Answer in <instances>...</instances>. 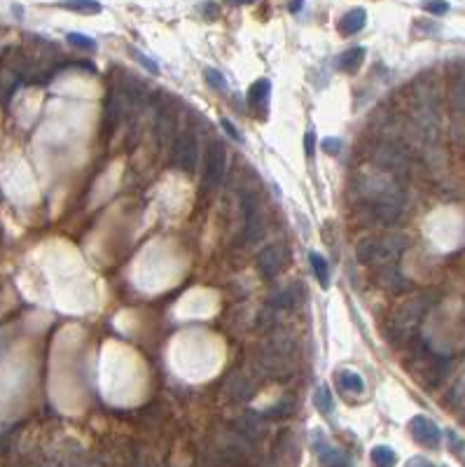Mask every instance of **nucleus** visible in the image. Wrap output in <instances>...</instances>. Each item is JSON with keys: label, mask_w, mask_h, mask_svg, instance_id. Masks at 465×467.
Instances as JSON below:
<instances>
[{"label": "nucleus", "mask_w": 465, "mask_h": 467, "mask_svg": "<svg viewBox=\"0 0 465 467\" xmlns=\"http://www.w3.org/2000/svg\"><path fill=\"white\" fill-rule=\"evenodd\" d=\"M435 304V294L423 292L416 297H409L391 313V318L386 321V339L393 346H403L409 343L416 337L418 325L423 323L425 313L430 311V306Z\"/></svg>", "instance_id": "obj_1"}, {"label": "nucleus", "mask_w": 465, "mask_h": 467, "mask_svg": "<svg viewBox=\"0 0 465 467\" xmlns=\"http://www.w3.org/2000/svg\"><path fill=\"white\" fill-rule=\"evenodd\" d=\"M353 189L360 201L388 203V206L403 208V210L407 206V192L403 187V182L395 176L384 173V171L379 169H372V166L358 176Z\"/></svg>", "instance_id": "obj_2"}, {"label": "nucleus", "mask_w": 465, "mask_h": 467, "mask_svg": "<svg viewBox=\"0 0 465 467\" xmlns=\"http://www.w3.org/2000/svg\"><path fill=\"white\" fill-rule=\"evenodd\" d=\"M409 248V236L403 232H386L367 236L355 246V257L365 266H391Z\"/></svg>", "instance_id": "obj_3"}, {"label": "nucleus", "mask_w": 465, "mask_h": 467, "mask_svg": "<svg viewBox=\"0 0 465 467\" xmlns=\"http://www.w3.org/2000/svg\"><path fill=\"white\" fill-rule=\"evenodd\" d=\"M365 157L372 169L391 173L398 180L407 178L412 171V150L398 140H372L365 147Z\"/></svg>", "instance_id": "obj_4"}, {"label": "nucleus", "mask_w": 465, "mask_h": 467, "mask_svg": "<svg viewBox=\"0 0 465 467\" xmlns=\"http://www.w3.org/2000/svg\"><path fill=\"white\" fill-rule=\"evenodd\" d=\"M248 369L253 372V376L260 383H290L297 376V360H285V357L264 353V350H257L253 355Z\"/></svg>", "instance_id": "obj_5"}, {"label": "nucleus", "mask_w": 465, "mask_h": 467, "mask_svg": "<svg viewBox=\"0 0 465 467\" xmlns=\"http://www.w3.org/2000/svg\"><path fill=\"white\" fill-rule=\"evenodd\" d=\"M211 449L220 451L222 456L239 460V463H251L255 456V441L246 437L244 432H239L237 427H218L211 434Z\"/></svg>", "instance_id": "obj_6"}, {"label": "nucleus", "mask_w": 465, "mask_h": 467, "mask_svg": "<svg viewBox=\"0 0 465 467\" xmlns=\"http://www.w3.org/2000/svg\"><path fill=\"white\" fill-rule=\"evenodd\" d=\"M257 388H260V381L255 379L251 369H234L232 374L227 376L225 386H222V395H225V400L229 405L234 407H244L248 405L255 395H257Z\"/></svg>", "instance_id": "obj_7"}, {"label": "nucleus", "mask_w": 465, "mask_h": 467, "mask_svg": "<svg viewBox=\"0 0 465 467\" xmlns=\"http://www.w3.org/2000/svg\"><path fill=\"white\" fill-rule=\"evenodd\" d=\"M403 208L388 206V203H374V201H358V208H355V215L362 225L367 227H398L400 220H403Z\"/></svg>", "instance_id": "obj_8"}, {"label": "nucleus", "mask_w": 465, "mask_h": 467, "mask_svg": "<svg viewBox=\"0 0 465 467\" xmlns=\"http://www.w3.org/2000/svg\"><path fill=\"white\" fill-rule=\"evenodd\" d=\"M227 173V147L222 140H213L211 147L206 150L203 159V192L213 194L225 180Z\"/></svg>", "instance_id": "obj_9"}, {"label": "nucleus", "mask_w": 465, "mask_h": 467, "mask_svg": "<svg viewBox=\"0 0 465 467\" xmlns=\"http://www.w3.org/2000/svg\"><path fill=\"white\" fill-rule=\"evenodd\" d=\"M171 159L174 166L183 173H194L196 164H199V138H196L194 129H185L178 133L174 147H171Z\"/></svg>", "instance_id": "obj_10"}, {"label": "nucleus", "mask_w": 465, "mask_h": 467, "mask_svg": "<svg viewBox=\"0 0 465 467\" xmlns=\"http://www.w3.org/2000/svg\"><path fill=\"white\" fill-rule=\"evenodd\" d=\"M290 253L288 248L281 246V243H273V246H267L264 251H260L257 260H255V269L262 278H273L288 266Z\"/></svg>", "instance_id": "obj_11"}, {"label": "nucleus", "mask_w": 465, "mask_h": 467, "mask_svg": "<svg viewBox=\"0 0 465 467\" xmlns=\"http://www.w3.org/2000/svg\"><path fill=\"white\" fill-rule=\"evenodd\" d=\"M260 350L271 353V355H278V357H285V360H297L299 339L295 337V332L276 328L273 332H269V337L264 339V343L260 346Z\"/></svg>", "instance_id": "obj_12"}, {"label": "nucleus", "mask_w": 465, "mask_h": 467, "mask_svg": "<svg viewBox=\"0 0 465 467\" xmlns=\"http://www.w3.org/2000/svg\"><path fill=\"white\" fill-rule=\"evenodd\" d=\"M302 299H304V287L299 283H292V285H285V287H281V290L273 292L267 306L283 316V313L295 311L297 306L302 304Z\"/></svg>", "instance_id": "obj_13"}, {"label": "nucleus", "mask_w": 465, "mask_h": 467, "mask_svg": "<svg viewBox=\"0 0 465 467\" xmlns=\"http://www.w3.org/2000/svg\"><path fill=\"white\" fill-rule=\"evenodd\" d=\"M409 430H412V437L421 446H425V449H437L439 441H442V432H439L437 423H432V421L425 418V416L412 418Z\"/></svg>", "instance_id": "obj_14"}, {"label": "nucleus", "mask_w": 465, "mask_h": 467, "mask_svg": "<svg viewBox=\"0 0 465 467\" xmlns=\"http://www.w3.org/2000/svg\"><path fill=\"white\" fill-rule=\"evenodd\" d=\"M264 234H267V217L262 213L257 217H251V220H244V227H241V232L234 236L232 246L241 248V251H248V248L255 246Z\"/></svg>", "instance_id": "obj_15"}, {"label": "nucleus", "mask_w": 465, "mask_h": 467, "mask_svg": "<svg viewBox=\"0 0 465 467\" xmlns=\"http://www.w3.org/2000/svg\"><path fill=\"white\" fill-rule=\"evenodd\" d=\"M314 449L318 453V460H321L323 467H351V460L344 456L341 451H337L323 434H314Z\"/></svg>", "instance_id": "obj_16"}, {"label": "nucleus", "mask_w": 465, "mask_h": 467, "mask_svg": "<svg viewBox=\"0 0 465 467\" xmlns=\"http://www.w3.org/2000/svg\"><path fill=\"white\" fill-rule=\"evenodd\" d=\"M155 136H157V143L162 150H167L171 145L174 147L176 143V114L169 110V108H162L157 114V124H155Z\"/></svg>", "instance_id": "obj_17"}, {"label": "nucleus", "mask_w": 465, "mask_h": 467, "mask_svg": "<svg viewBox=\"0 0 465 467\" xmlns=\"http://www.w3.org/2000/svg\"><path fill=\"white\" fill-rule=\"evenodd\" d=\"M374 283H377L384 292H391V294H400L403 290H407V278L405 273L400 271V269H395L393 264L391 266H381L377 271V276H374Z\"/></svg>", "instance_id": "obj_18"}, {"label": "nucleus", "mask_w": 465, "mask_h": 467, "mask_svg": "<svg viewBox=\"0 0 465 467\" xmlns=\"http://www.w3.org/2000/svg\"><path fill=\"white\" fill-rule=\"evenodd\" d=\"M264 423H267V421L262 418V414H257V411H246L244 416H239V418L234 421V425H232V427H237V430H239V432H244L246 437H251L253 441H257V439L267 432Z\"/></svg>", "instance_id": "obj_19"}, {"label": "nucleus", "mask_w": 465, "mask_h": 467, "mask_svg": "<svg viewBox=\"0 0 465 467\" xmlns=\"http://www.w3.org/2000/svg\"><path fill=\"white\" fill-rule=\"evenodd\" d=\"M295 409H297V400L292 398V395H285L283 400H278L273 407L262 411V418L267 421V423H278V421L290 418V416L295 414Z\"/></svg>", "instance_id": "obj_20"}, {"label": "nucleus", "mask_w": 465, "mask_h": 467, "mask_svg": "<svg viewBox=\"0 0 465 467\" xmlns=\"http://www.w3.org/2000/svg\"><path fill=\"white\" fill-rule=\"evenodd\" d=\"M365 22H367V12L358 8V10H351L346 12L341 19H339V31L344 35H353L358 33V31L365 28Z\"/></svg>", "instance_id": "obj_21"}, {"label": "nucleus", "mask_w": 465, "mask_h": 467, "mask_svg": "<svg viewBox=\"0 0 465 467\" xmlns=\"http://www.w3.org/2000/svg\"><path fill=\"white\" fill-rule=\"evenodd\" d=\"M269 89H271L269 80L253 82L251 89H248V103H251L253 110H262V108H267V101H269Z\"/></svg>", "instance_id": "obj_22"}, {"label": "nucleus", "mask_w": 465, "mask_h": 467, "mask_svg": "<svg viewBox=\"0 0 465 467\" xmlns=\"http://www.w3.org/2000/svg\"><path fill=\"white\" fill-rule=\"evenodd\" d=\"M365 59V49L362 47H353V49H346L339 59H337V68L344 70V73H353V70H358V66Z\"/></svg>", "instance_id": "obj_23"}, {"label": "nucleus", "mask_w": 465, "mask_h": 467, "mask_svg": "<svg viewBox=\"0 0 465 467\" xmlns=\"http://www.w3.org/2000/svg\"><path fill=\"white\" fill-rule=\"evenodd\" d=\"M337 386L348 395H360L365 390V383H362V379L355 372H339L337 374Z\"/></svg>", "instance_id": "obj_24"}, {"label": "nucleus", "mask_w": 465, "mask_h": 467, "mask_svg": "<svg viewBox=\"0 0 465 467\" xmlns=\"http://www.w3.org/2000/svg\"><path fill=\"white\" fill-rule=\"evenodd\" d=\"M372 463L377 467H395L398 456H395V451L388 449V446H377V449L372 451Z\"/></svg>", "instance_id": "obj_25"}, {"label": "nucleus", "mask_w": 465, "mask_h": 467, "mask_svg": "<svg viewBox=\"0 0 465 467\" xmlns=\"http://www.w3.org/2000/svg\"><path fill=\"white\" fill-rule=\"evenodd\" d=\"M311 266H314V273H316V278H318V283H321L323 287H328L330 285V266H328V262H325L321 255H311Z\"/></svg>", "instance_id": "obj_26"}, {"label": "nucleus", "mask_w": 465, "mask_h": 467, "mask_svg": "<svg viewBox=\"0 0 465 467\" xmlns=\"http://www.w3.org/2000/svg\"><path fill=\"white\" fill-rule=\"evenodd\" d=\"M314 402H316V407L321 409L323 414H332V409H335V402H332V395H330L328 386H321V388L316 390V395H314Z\"/></svg>", "instance_id": "obj_27"}, {"label": "nucleus", "mask_w": 465, "mask_h": 467, "mask_svg": "<svg viewBox=\"0 0 465 467\" xmlns=\"http://www.w3.org/2000/svg\"><path fill=\"white\" fill-rule=\"evenodd\" d=\"M206 82H208V85H211L213 89H218V92H222V94H227V92H229V87H227L225 78H222L218 70H213V68H206Z\"/></svg>", "instance_id": "obj_28"}, {"label": "nucleus", "mask_w": 465, "mask_h": 467, "mask_svg": "<svg viewBox=\"0 0 465 467\" xmlns=\"http://www.w3.org/2000/svg\"><path fill=\"white\" fill-rule=\"evenodd\" d=\"M68 42H71L73 47H78V49H87V52L96 49V42H94L92 37H85V35H80V33H71V35H68Z\"/></svg>", "instance_id": "obj_29"}, {"label": "nucleus", "mask_w": 465, "mask_h": 467, "mask_svg": "<svg viewBox=\"0 0 465 467\" xmlns=\"http://www.w3.org/2000/svg\"><path fill=\"white\" fill-rule=\"evenodd\" d=\"M321 150L328 152V155H339V152H341V140L339 138H325V140H321Z\"/></svg>", "instance_id": "obj_30"}, {"label": "nucleus", "mask_w": 465, "mask_h": 467, "mask_svg": "<svg viewBox=\"0 0 465 467\" xmlns=\"http://www.w3.org/2000/svg\"><path fill=\"white\" fill-rule=\"evenodd\" d=\"M66 8L75 12H101L99 3H66Z\"/></svg>", "instance_id": "obj_31"}, {"label": "nucleus", "mask_w": 465, "mask_h": 467, "mask_svg": "<svg viewBox=\"0 0 465 467\" xmlns=\"http://www.w3.org/2000/svg\"><path fill=\"white\" fill-rule=\"evenodd\" d=\"M425 12H430V15H447L449 12V5L447 3H425L423 5Z\"/></svg>", "instance_id": "obj_32"}, {"label": "nucleus", "mask_w": 465, "mask_h": 467, "mask_svg": "<svg viewBox=\"0 0 465 467\" xmlns=\"http://www.w3.org/2000/svg\"><path fill=\"white\" fill-rule=\"evenodd\" d=\"M133 56H136V59H138V61H141V63H143V66H145V68H148V70H150V73H157V63H152L150 59H145V56H143L141 52H138V49H133Z\"/></svg>", "instance_id": "obj_33"}, {"label": "nucleus", "mask_w": 465, "mask_h": 467, "mask_svg": "<svg viewBox=\"0 0 465 467\" xmlns=\"http://www.w3.org/2000/svg\"><path fill=\"white\" fill-rule=\"evenodd\" d=\"M304 147H307V155L311 157L314 155V133H307V136H304Z\"/></svg>", "instance_id": "obj_34"}, {"label": "nucleus", "mask_w": 465, "mask_h": 467, "mask_svg": "<svg viewBox=\"0 0 465 467\" xmlns=\"http://www.w3.org/2000/svg\"><path fill=\"white\" fill-rule=\"evenodd\" d=\"M222 126H225V131H227L229 136H232L234 140H241V136H239V133H237V129H234V126H232V121L222 119Z\"/></svg>", "instance_id": "obj_35"}, {"label": "nucleus", "mask_w": 465, "mask_h": 467, "mask_svg": "<svg viewBox=\"0 0 465 467\" xmlns=\"http://www.w3.org/2000/svg\"><path fill=\"white\" fill-rule=\"evenodd\" d=\"M409 467H432L428 460H423V458H414L412 463H409Z\"/></svg>", "instance_id": "obj_36"}, {"label": "nucleus", "mask_w": 465, "mask_h": 467, "mask_svg": "<svg viewBox=\"0 0 465 467\" xmlns=\"http://www.w3.org/2000/svg\"><path fill=\"white\" fill-rule=\"evenodd\" d=\"M288 8H290V12H299V10L304 8V5H302V3H290Z\"/></svg>", "instance_id": "obj_37"}, {"label": "nucleus", "mask_w": 465, "mask_h": 467, "mask_svg": "<svg viewBox=\"0 0 465 467\" xmlns=\"http://www.w3.org/2000/svg\"><path fill=\"white\" fill-rule=\"evenodd\" d=\"M148 467H164V465H155V463H150Z\"/></svg>", "instance_id": "obj_38"}, {"label": "nucleus", "mask_w": 465, "mask_h": 467, "mask_svg": "<svg viewBox=\"0 0 465 467\" xmlns=\"http://www.w3.org/2000/svg\"><path fill=\"white\" fill-rule=\"evenodd\" d=\"M0 73H3V66H0Z\"/></svg>", "instance_id": "obj_39"}]
</instances>
